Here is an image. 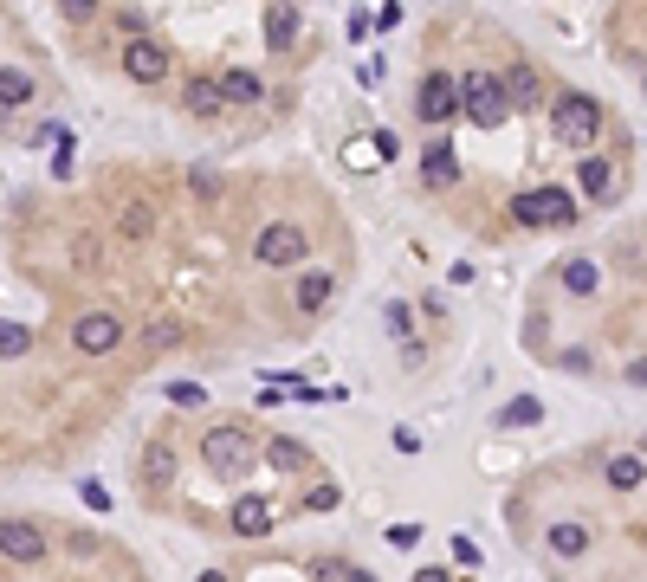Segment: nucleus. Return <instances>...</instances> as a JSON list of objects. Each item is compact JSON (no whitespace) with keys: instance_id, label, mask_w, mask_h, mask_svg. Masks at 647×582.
<instances>
[{"instance_id":"nucleus-1","label":"nucleus","mask_w":647,"mask_h":582,"mask_svg":"<svg viewBox=\"0 0 647 582\" xmlns=\"http://www.w3.org/2000/svg\"><path fill=\"white\" fill-rule=\"evenodd\" d=\"M460 110H466L473 123H486V130H492V123H505V117H512L505 78H492V72H466V78H460Z\"/></svg>"},{"instance_id":"nucleus-2","label":"nucleus","mask_w":647,"mask_h":582,"mask_svg":"<svg viewBox=\"0 0 647 582\" xmlns=\"http://www.w3.org/2000/svg\"><path fill=\"white\" fill-rule=\"evenodd\" d=\"M201 460H208V473H246V466L259 460V440L240 434V427H214L208 440H201Z\"/></svg>"},{"instance_id":"nucleus-3","label":"nucleus","mask_w":647,"mask_h":582,"mask_svg":"<svg viewBox=\"0 0 647 582\" xmlns=\"http://www.w3.org/2000/svg\"><path fill=\"white\" fill-rule=\"evenodd\" d=\"M596 130H602V104H596V97H583V91H563L557 97V136H563V143H576V149H589V143H596Z\"/></svg>"},{"instance_id":"nucleus-4","label":"nucleus","mask_w":647,"mask_h":582,"mask_svg":"<svg viewBox=\"0 0 647 582\" xmlns=\"http://www.w3.org/2000/svg\"><path fill=\"white\" fill-rule=\"evenodd\" d=\"M305 253H311V240H305V227H292V220H272V227H259V240H253L259 266H298Z\"/></svg>"},{"instance_id":"nucleus-5","label":"nucleus","mask_w":647,"mask_h":582,"mask_svg":"<svg viewBox=\"0 0 647 582\" xmlns=\"http://www.w3.org/2000/svg\"><path fill=\"white\" fill-rule=\"evenodd\" d=\"M512 214L525 227H563V220H576V194L570 188H531V194H518Z\"/></svg>"},{"instance_id":"nucleus-6","label":"nucleus","mask_w":647,"mask_h":582,"mask_svg":"<svg viewBox=\"0 0 647 582\" xmlns=\"http://www.w3.org/2000/svg\"><path fill=\"white\" fill-rule=\"evenodd\" d=\"M72 343H78L85 356H110V350L123 343V317H117V311H85V317L72 324Z\"/></svg>"},{"instance_id":"nucleus-7","label":"nucleus","mask_w":647,"mask_h":582,"mask_svg":"<svg viewBox=\"0 0 647 582\" xmlns=\"http://www.w3.org/2000/svg\"><path fill=\"white\" fill-rule=\"evenodd\" d=\"M421 117H428V123L460 117V78H453V72H428V78H421Z\"/></svg>"},{"instance_id":"nucleus-8","label":"nucleus","mask_w":647,"mask_h":582,"mask_svg":"<svg viewBox=\"0 0 647 582\" xmlns=\"http://www.w3.org/2000/svg\"><path fill=\"white\" fill-rule=\"evenodd\" d=\"M0 557H13V563H39V557H46V531H39V524L7 518V524H0Z\"/></svg>"},{"instance_id":"nucleus-9","label":"nucleus","mask_w":647,"mask_h":582,"mask_svg":"<svg viewBox=\"0 0 647 582\" xmlns=\"http://www.w3.org/2000/svg\"><path fill=\"white\" fill-rule=\"evenodd\" d=\"M123 72H130L136 85H156V78L169 72V59H162L156 39H130V52H123Z\"/></svg>"},{"instance_id":"nucleus-10","label":"nucleus","mask_w":647,"mask_h":582,"mask_svg":"<svg viewBox=\"0 0 647 582\" xmlns=\"http://www.w3.org/2000/svg\"><path fill=\"white\" fill-rule=\"evenodd\" d=\"M20 104H33V72L0 65V110H20Z\"/></svg>"},{"instance_id":"nucleus-11","label":"nucleus","mask_w":647,"mask_h":582,"mask_svg":"<svg viewBox=\"0 0 647 582\" xmlns=\"http://www.w3.org/2000/svg\"><path fill=\"white\" fill-rule=\"evenodd\" d=\"M233 531H240V537H266V531H272V505L240 498V505H233Z\"/></svg>"},{"instance_id":"nucleus-12","label":"nucleus","mask_w":647,"mask_h":582,"mask_svg":"<svg viewBox=\"0 0 647 582\" xmlns=\"http://www.w3.org/2000/svg\"><path fill=\"white\" fill-rule=\"evenodd\" d=\"M220 91H227V104H259V97H266L259 72H246V65H233V72L220 78Z\"/></svg>"},{"instance_id":"nucleus-13","label":"nucleus","mask_w":647,"mask_h":582,"mask_svg":"<svg viewBox=\"0 0 647 582\" xmlns=\"http://www.w3.org/2000/svg\"><path fill=\"white\" fill-rule=\"evenodd\" d=\"M421 175H428L434 188H453V182H460V162H453V149H447V143H434L428 156H421Z\"/></svg>"},{"instance_id":"nucleus-14","label":"nucleus","mask_w":647,"mask_h":582,"mask_svg":"<svg viewBox=\"0 0 647 582\" xmlns=\"http://www.w3.org/2000/svg\"><path fill=\"white\" fill-rule=\"evenodd\" d=\"M298 39V7H266V46L285 52Z\"/></svg>"},{"instance_id":"nucleus-15","label":"nucleus","mask_w":647,"mask_h":582,"mask_svg":"<svg viewBox=\"0 0 647 582\" xmlns=\"http://www.w3.org/2000/svg\"><path fill=\"white\" fill-rule=\"evenodd\" d=\"M330 291H337V279H330V272H305V279H298V311H324L330 304Z\"/></svg>"},{"instance_id":"nucleus-16","label":"nucleus","mask_w":647,"mask_h":582,"mask_svg":"<svg viewBox=\"0 0 647 582\" xmlns=\"http://www.w3.org/2000/svg\"><path fill=\"white\" fill-rule=\"evenodd\" d=\"M544 544H550V557H583V550H589V531H583V524H550Z\"/></svg>"},{"instance_id":"nucleus-17","label":"nucleus","mask_w":647,"mask_h":582,"mask_svg":"<svg viewBox=\"0 0 647 582\" xmlns=\"http://www.w3.org/2000/svg\"><path fill=\"white\" fill-rule=\"evenodd\" d=\"M602 479H609V485H615V492H635V485L647 479V466H641V453H615V460H609V473H602Z\"/></svg>"},{"instance_id":"nucleus-18","label":"nucleus","mask_w":647,"mask_h":582,"mask_svg":"<svg viewBox=\"0 0 647 582\" xmlns=\"http://www.w3.org/2000/svg\"><path fill=\"white\" fill-rule=\"evenodd\" d=\"M149 227H156V207H149V201H130V207H123V220H117L123 240H149Z\"/></svg>"},{"instance_id":"nucleus-19","label":"nucleus","mask_w":647,"mask_h":582,"mask_svg":"<svg viewBox=\"0 0 647 582\" xmlns=\"http://www.w3.org/2000/svg\"><path fill=\"white\" fill-rule=\"evenodd\" d=\"M576 175H583V194H609V182H615L609 156H596V149H589V156H583V169H576Z\"/></svg>"},{"instance_id":"nucleus-20","label":"nucleus","mask_w":647,"mask_h":582,"mask_svg":"<svg viewBox=\"0 0 647 582\" xmlns=\"http://www.w3.org/2000/svg\"><path fill=\"white\" fill-rule=\"evenodd\" d=\"M505 97H512V104H538V72H531V65H512V72H505Z\"/></svg>"},{"instance_id":"nucleus-21","label":"nucleus","mask_w":647,"mask_h":582,"mask_svg":"<svg viewBox=\"0 0 647 582\" xmlns=\"http://www.w3.org/2000/svg\"><path fill=\"white\" fill-rule=\"evenodd\" d=\"M220 104H227V91H220L214 78H195V85H188V110H195V117H208Z\"/></svg>"},{"instance_id":"nucleus-22","label":"nucleus","mask_w":647,"mask_h":582,"mask_svg":"<svg viewBox=\"0 0 647 582\" xmlns=\"http://www.w3.org/2000/svg\"><path fill=\"white\" fill-rule=\"evenodd\" d=\"M538 414H544L538 395H518V401H505V408H499V421H505V427H531Z\"/></svg>"},{"instance_id":"nucleus-23","label":"nucleus","mask_w":647,"mask_h":582,"mask_svg":"<svg viewBox=\"0 0 647 582\" xmlns=\"http://www.w3.org/2000/svg\"><path fill=\"white\" fill-rule=\"evenodd\" d=\"M266 460H272V466H285V473H298V466H311V453L298 447V440H272Z\"/></svg>"},{"instance_id":"nucleus-24","label":"nucleus","mask_w":647,"mask_h":582,"mask_svg":"<svg viewBox=\"0 0 647 582\" xmlns=\"http://www.w3.org/2000/svg\"><path fill=\"white\" fill-rule=\"evenodd\" d=\"M563 285H570L576 298H589V291H596V266H589V259H570V266H563Z\"/></svg>"},{"instance_id":"nucleus-25","label":"nucleus","mask_w":647,"mask_h":582,"mask_svg":"<svg viewBox=\"0 0 647 582\" xmlns=\"http://www.w3.org/2000/svg\"><path fill=\"white\" fill-rule=\"evenodd\" d=\"M162 395H169L175 408H208V388H201V382H169Z\"/></svg>"},{"instance_id":"nucleus-26","label":"nucleus","mask_w":647,"mask_h":582,"mask_svg":"<svg viewBox=\"0 0 647 582\" xmlns=\"http://www.w3.org/2000/svg\"><path fill=\"white\" fill-rule=\"evenodd\" d=\"M33 350V330L26 324H0V356H26Z\"/></svg>"},{"instance_id":"nucleus-27","label":"nucleus","mask_w":647,"mask_h":582,"mask_svg":"<svg viewBox=\"0 0 647 582\" xmlns=\"http://www.w3.org/2000/svg\"><path fill=\"white\" fill-rule=\"evenodd\" d=\"M143 337H149V350H169V343L182 337V324H169V317L156 324V317H149V324H143Z\"/></svg>"},{"instance_id":"nucleus-28","label":"nucleus","mask_w":647,"mask_h":582,"mask_svg":"<svg viewBox=\"0 0 647 582\" xmlns=\"http://www.w3.org/2000/svg\"><path fill=\"white\" fill-rule=\"evenodd\" d=\"M78 498H85V505H91V511H110V492H104V485H98V479H85V485H78Z\"/></svg>"},{"instance_id":"nucleus-29","label":"nucleus","mask_w":647,"mask_h":582,"mask_svg":"<svg viewBox=\"0 0 647 582\" xmlns=\"http://www.w3.org/2000/svg\"><path fill=\"white\" fill-rule=\"evenodd\" d=\"M415 537H421V524H389V544L395 550H415Z\"/></svg>"},{"instance_id":"nucleus-30","label":"nucleus","mask_w":647,"mask_h":582,"mask_svg":"<svg viewBox=\"0 0 647 582\" xmlns=\"http://www.w3.org/2000/svg\"><path fill=\"white\" fill-rule=\"evenodd\" d=\"M188 188H195V194H214L220 175H214V169H188Z\"/></svg>"},{"instance_id":"nucleus-31","label":"nucleus","mask_w":647,"mask_h":582,"mask_svg":"<svg viewBox=\"0 0 647 582\" xmlns=\"http://www.w3.org/2000/svg\"><path fill=\"white\" fill-rule=\"evenodd\" d=\"M453 557H460L466 570H479V544H473V537H453Z\"/></svg>"},{"instance_id":"nucleus-32","label":"nucleus","mask_w":647,"mask_h":582,"mask_svg":"<svg viewBox=\"0 0 647 582\" xmlns=\"http://www.w3.org/2000/svg\"><path fill=\"white\" fill-rule=\"evenodd\" d=\"M311 511H337V485H318V492H311Z\"/></svg>"},{"instance_id":"nucleus-33","label":"nucleus","mask_w":647,"mask_h":582,"mask_svg":"<svg viewBox=\"0 0 647 582\" xmlns=\"http://www.w3.org/2000/svg\"><path fill=\"white\" fill-rule=\"evenodd\" d=\"M628 382H635V388H647V356H641V363H628Z\"/></svg>"},{"instance_id":"nucleus-34","label":"nucleus","mask_w":647,"mask_h":582,"mask_svg":"<svg viewBox=\"0 0 647 582\" xmlns=\"http://www.w3.org/2000/svg\"><path fill=\"white\" fill-rule=\"evenodd\" d=\"M343 582H382V576H369V570H350V576H343Z\"/></svg>"},{"instance_id":"nucleus-35","label":"nucleus","mask_w":647,"mask_h":582,"mask_svg":"<svg viewBox=\"0 0 647 582\" xmlns=\"http://www.w3.org/2000/svg\"><path fill=\"white\" fill-rule=\"evenodd\" d=\"M415 582H447V570H421V576H415Z\"/></svg>"},{"instance_id":"nucleus-36","label":"nucleus","mask_w":647,"mask_h":582,"mask_svg":"<svg viewBox=\"0 0 647 582\" xmlns=\"http://www.w3.org/2000/svg\"><path fill=\"white\" fill-rule=\"evenodd\" d=\"M201 582H227V576H220V570H208V576H201Z\"/></svg>"},{"instance_id":"nucleus-37","label":"nucleus","mask_w":647,"mask_h":582,"mask_svg":"<svg viewBox=\"0 0 647 582\" xmlns=\"http://www.w3.org/2000/svg\"><path fill=\"white\" fill-rule=\"evenodd\" d=\"M641 91H647V65H641Z\"/></svg>"}]
</instances>
